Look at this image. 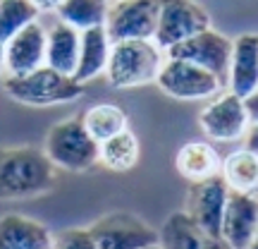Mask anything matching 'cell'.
<instances>
[{
  "instance_id": "1",
  "label": "cell",
  "mask_w": 258,
  "mask_h": 249,
  "mask_svg": "<svg viewBox=\"0 0 258 249\" xmlns=\"http://www.w3.org/2000/svg\"><path fill=\"white\" fill-rule=\"evenodd\" d=\"M55 185V166L36 146H0V199H29Z\"/></svg>"
},
{
  "instance_id": "2",
  "label": "cell",
  "mask_w": 258,
  "mask_h": 249,
  "mask_svg": "<svg viewBox=\"0 0 258 249\" xmlns=\"http://www.w3.org/2000/svg\"><path fill=\"white\" fill-rule=\"evenodd\" d=\"M165 51L156 41L132 38L115 41L110 48L105 77L115 89H134L158 79V72L165 63Z\"/></svg>"
},
{
  "instance_id": "3",
  "label": "cell",
  "mask_w": 258,
  "mask_h": 249,
  "mask_svg": "<svg viewBox=\"0 0 258 249\" xmlns=\"http://www.w3.org/2000/svg\"><path fill=\"white\" fill-rule=\"evenodd\" d=\"M98 148L101 144L86 132L82 118H70L48 129L43 154L55 168L84 173L98 163Z\"/></svg>"
},
{
  "instance_id": "4",
  "label": "cell",
  "mask_w": 258,
  "mask_h": 249,
  "mask_svg": "<svg viewBox=\"0 0 258 249\" xmlns=\"http://www.w3.org/2000/svg\"><path fill=\"white\" fill-rule=\"evenodd\" d=\"M5 91L10 93V98L24 103V106H57V103L82 98L84 84L43 65L22 77H8Z\"/></svg>"
},
{
  "instance_id": "5",
  "label": "cell",
  "mask_w": 258,
  "mask_h": 249,
  "mask_svg": "<svg viewBox=\"0 0 258 249\" xmlns=\"http://www.w3.org/2000/svg\"><path fill=\"white\" fill-rule=\"evenodd\" d=\"M156 82L167 96L179 101L211 98V96H218L225 86L213 72L179 58H165Z\"/></svg>"
},
{
  "instance_id": "6",
  "label": "cell",
  "mask_w": 258,
  "mask_h": 249,
  "mask_svg": "<svg viewBox=\"0 0 258 249\" xmlns=\"http://www.w3.org/2000/svg\"><path fill=\"white\" fill-rule=\"evenodd\" d=\"M206 29H211V17L196 0H160V15L153 41L163 51H170L172 46Z\"/></svg>"
},
{
  "instance_id": "7",
  "label": "cell",
  "mask_w": 258,
  "mask_h": 249,
  "mask_svg": "<svg viewBox=\"0 0 258 249\" xmlns=\"http://www.w3.org/2000/svg\"><path fill=\"white\" fill-rule=\"evenodd\" d=\"M89 232L98 249H148L158 244V230L127 211L103 216L89 228Z\"/></svg>"
},
{
  "instance_id": "8",
  "label": "cell",
  "mask_w": 258,
  "mask_h": 249,
  "mask_svg": "<svg viewBox=\"0 0 258 249\" xmlns=\"http://www.w3.org/2000/svg\"><path fill=\"white\" fill-rule=\"evenodd\" d=\"M160 15V0H115L108 8L105 31L110 41L148 38L153 41Z\"/></svg>"
},
{
  "instance_id": "9",
  "label": "cell",
  "mask_w": 258,
  "mask_h": 249,
  "mask_svg": "<svg viewBox=\"0 0 258 249\" xmlns=\"http://www.w3.org/2000/svg\"><path fill=\"white\" fill-rule=\"evenodd\" d=\"M232 48H234V41H232V38H227L225 34L215 31V29H206L201 34H196V36L186 38L182 43L172 46L170 51H165V56L179 58V60H189V63L213 72L222 84H227Z\"/></svg>"
},
{
  "instance_id": "10",
  "label": "cell",
  "mask_w": 258,
  "mask_h": 249,
  "mask_svg": "<svg viewBox=\"0 0 258 249\" xmlns=\"http://www.w3.org/2000/svg\"><path fill=\"white\" fill-rule=\"evenodd\" d=\"M227 199H230V187L225 185V180L220 175L203 180V182H194L189 194H186L184 213L206 235L220 237V225Z\"/></svg>"
},
{
  "instance_id": "11",
  "label": "cell",
  "mask_w": 258,
  "mask_h": 249,
  "mask_svg": "<svg viewBox=\"0 0 258 249\" xmlns=\"http://www.w3.org/2000/svg\"><path fill=\"white\" fill-rule=\"evenodd\" d=\"M203 134L215 141H237L244 139L249 129V118L244 111V103L237 93H220L215 101H211L199 115Z\"/></svg>"
},
{
  "instance_id": "12",
  "label": "cell",
  "mask_w": 258,
  "mask_h": 249,
  "mask_svg": "<svg viewBox=\"0 0 258 249\" xmlns=\"http://www.w3.org/2000/svg\"><path fill=\"white\" fill-rule=\"evenodd\" d=\"M258 232V194L230 192L220 225V240L230 249H249Z\"/></svg>"
},
{
  "instance_id": "13",
  "label": "cell",
  "mask_w": 258,
  "mask_h": 249,
  "mask_svg": "<svg viewBox=\"0 0 258 249\" xmlns=\"http://www.w3.org/2000/svg\"><path fill=\"white\" fill-rule=\"evenodd\" d=\"M46 65V27L31 22L5 43V72L8 77H22Z\"/></svg>"
},
{
  "instance_id": "14",
  "label": "cell",
  "mask_w": 258,
  "mask_h": 249,
  "mask_svg": "<svg viewBox=\"0 0 258 249\" xmlns=\"http://www.w3.org/2000/svg\"><path fill=\"white\" fill-rule=\"evenodd\" d=\"M160 249H230L220 237H211L186 216L184 211L172 213L158 232Z\"/></svg>"
},
{
  "instance_id": "15",
  "label": "cell",
  "mask_w": 258,
  "mask_h": 249,
  "mask_svg": "<svg viewBox=\"0 0 258 249\" xmlns=\"http://www.w3.org/2000/svg\"><path fill=\"white\" fill-rule=\"evenodd\" d=\"M227 86L239 98L249 96L251 91L258 89V36L256 34H244V36H239L234 41Z\"/></svg>"
},
{
  "instance_id": "16",
  "label": "cell",
  "mask_w": 258,
  "mask_h": 249,
  "mask_svg": "<svg viewBox=\"0 0 258 249\" xmlns=\"http://www.w3.org/2000/svg\"><path fill=\"white\" fill-rule=\"evenodd\" d=\"M0 249H53V235L43 223L8 213L0 218Z\"/></svg>"
},
{
  "instance_id": "17",
  "label": "cell",
  "mask_w": 258,
  "mask_h": 249,
  "mask_svg": "<svg viewBox=\"0 0 258 249\" xmlns=\"http://www.w3.org/2000/svg\"><path fill=\"white\" fill-rule=\"evenodd\" d=\"M79 41L82 31L62 19L46 29V65L55 72L72 77L79 63Z\"/></svg>"
},
{
  "instance_id": "18",
  "label": "cell",
  "mask_w": 258,
  "mask_h": 249,
  "mask_svg": "<svg viewBox=\"0 0 258 249\" xmlns=\"http://www.w3.org/2000/svg\"><path fill=\"white\" fill-rule=\"evenodd\" d=\"M112 41L103 27H91L82 31V41H79V63L74 70V79L79 84H86L96 79L98 74H105L108 67V58H110Z\"/></svg>"
},
{
  "instance_id": "19",
  "label": "cell",
  "mask_w": 258,
  "mask_h": 249,
  "mask_svg": "<svg viewBox=\"0 0 258 249\" xmlns=\"http://www.w3.org/2000/svg\"><path fill=\"white\" fill-rule=\"evenodd\" d=\"M175 166L177 173L194 185V182H203V180L220 175L222 158L208 141H189L177 151Z\"/></svg>"
},
{
  "instance_id": "20",
  "label": "cell",
  "mask_w": 258,
  "mask_h": 249,
  "mask_svg": "<svg viewBox=\"0 0 258 249\" xmlns=\"http://www.w3.org/2000/svg\"><path fill=\"white\" fill-rule=\"evenodd\" d=\"M220 177L230 187V192L258 194V156H253L246 148L232 151L222 161Z\"/></svg>"
},
{
  "instance_id": "21",
  "label": "cell",
  "mask_w": 258,
  "mask_h": 249,
  "mask_svg": "<svg viewBox=\"0 0 258 249\" xmlns=\"http://www.w3.org/2000/svg\"><path fill=\"white\" fill-rule=\"evenodd\" d=\"M141 146L132 129H122L120 134L101 141L98 148V161L112 173H127L139 163Z\"/></svg>"
},
{
  "instance_id": "22",
  "label": "cell",
  "mask_w": 258,
  "mask_h": 249,
  "mask_svg": "<svg viewBox=\"0 0 258 249\" xmlns=\"http://www.w3.org/2000/svg\"><path fill=\"white\" fill-rule=\"evenodd\" d=\"M84 127L91 134L98 144L105 139L120 134L122 129H127V113L122 111L120 106H112V103H98L84 113Z\"/></svg>"
},
{
  "instance_id": "23",
  "label": "cell",
  "mask_w": 258,
  "mask_h": 249,
  "mask_svg": "<svg viewBox=\"0 0 258 249\" xmlns=\"http://www.w3.org/2000/svg\"><path fill=\"white\" fill-rule=\"evenodd\" d=\"M108 8L110 0H62L55 12L62 22L84 31L91 27H103L108 17Z\"/></svg>"
},
{
  "instance_id": "24",
  "label": "cell",
  "mask_w": 258,
  "mask_h": 249,
  "mask_svg": "<svg viewBox=\"0 0 258 249\" xmlns=\"http://www.w3.org/2000/svg\"><path fill=\"white\" fill-rule=\"evenodd\" d=\"M38 8L31 0H0V41L8 43L24 27L38 19Z\"/></svg>"
},
{
  "instance_id": "25",
  "label": "cell",
  "mask_w": 258,
  "mask_h": 249,
  "mask_svg": "<svg viewBox=\"0 0 258 249\" xmlns=\"http://www.w3.org/2000/svg\"><path fill=\"white\" fill-rule=\"evenodd\" d=\"M53 249H98V247H96L89 228H72V230H62L57 237H53Z\"/></svg>"
},
{
  "instance_id": "26",
  "label": "cell",
  "mask_w": 258,
  "mask_h": 249,
  "mask_svg": "<svg viewBox=\"0 0 258 249\" xmlns=\"http://www.w3.org/2000/svg\"><path fill=\"white\" fill-rule=\"evenodd\" d=\"M241 103H244V111H246V118H249V125H258V89L251 91L249 96H244Z\"/></svg>"
},
{
  "instance_id": "27",
  "label": "cell",
  "mask_w": 258,
  "mask_h": 249,
  "mask_svg": "<svg viewBox=\"0 0 258 249\" xmlns=\"http://www.w3.org/2000/svg\"><path fill=\"white\" fill-rule=\"evenodd\" d=\"M244 148L258 156V125H249L246 134H244Z\"/></svg>"
},
{
  "instance_id": "28",
  "label": "cell",
  "mask_w": 258,
  "mask_h": 249,
  "mask_svg": "<svg viewBox=\"0 0 258 249\" xmlns=\"http://www.w3.org/2000/svg\"><path fill=\"white\" fill-rule=\"evenodd\" d=\"M34 5L38 8V12H50V10H57L62 0H31Z\"/></svg>"
},
{
  "instance_id": "29",
  "label": "cell",
  "mask_w": 258,
  "mask_h": 249,
  "mask_svg": "<svg viewBox=\"0 0 258 249\" xmlns=\"http://www.w3.org/2000/svg\"><path fill=\"white\" fill-rule=\"evenodd\" d=\"M5 72V43L0 41V77Z\"/></svg>"
},
{
  "instance_id": "30",
  "label": "cell",
  "mask_w": 258,
  "mask_h": 249,
  "mask_svg": "<svg viewBox=\"0 0 258 249\" xmlns=\"http://www.w3.org/2000/svg\"><path fill=\"white\" fill-rule=\"evenodd\" d=\"M249 249H258V232H256V237H253V242H251Z\"/></svg>"
},
{
  "instance_id": "31",
  "label": "cell",
  "mask_w": 258,
  "mask_h": 249,
  "mask_svg": "<svg viewBox=\"0 0 258 249\" xmlns=\"http://www.w3.org/2000/svg\"><path fill=\"white\" fill-rule=\"evenodd\" d=\"M148 249H160V244H153V247H148Z\"/></svg>"
}]
</instances>
